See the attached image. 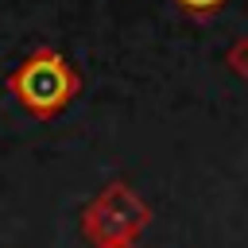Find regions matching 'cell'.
Listing matches in <instances>:
<instances>
[{"instance_id":"1","label":"cell","mask_w":248,"mask_h":248,"mask_svg":"<svg viewBox=\"0 0 248 248\" xmlns=\"http://www.w3.org/2000/svg\"><path fill=\"white\" fill-rule=\"evenodd\" d=\"M8 89L19 97V105H27L35 116H54L62 112L74 93H78V74L70 70V62L58 50H35L27 54L16 74L8 78Z\"/></svg>"},{"instance_id":"2","label":"cell","mask_w":248,"mask_h":248,"mask_svg":"<svg viewBox=\"0 0 248 248\" xmlns=\"http://www.w3.org/2000/svg\"><path fill=\"white\" fill-rule=\"evenodd\" d=\"M182 12H190V16H213L217 8H225L229 0H174Z\"/></svg>"}]
</instances>
